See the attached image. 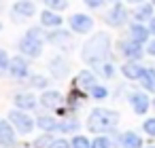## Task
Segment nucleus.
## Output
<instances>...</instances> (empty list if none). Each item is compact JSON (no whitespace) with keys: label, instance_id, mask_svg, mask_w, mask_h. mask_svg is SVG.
Segmentation results:
<instances>
[{"label":"nucleus","instance_id":"1","mask_svg":"<svg viewBox=\"0 0 155 148\" xmlns=\"http://www.w3.org/2000/svg\"><path fill=\"white\" fill-rule=\"evenodd\" d=\"M110 53V36L106 32L96 34L85 47H83V59L91 66H100L104 64V59Z\"/></svg>","mask_w":155,"mask_h":148},{"label":"nucleus","instance_id":"2","mask_svg":"<svg viewBox=\"0 0 155 148\" xmlns=\"http://www.w3.org/2000/svg\"><path fill=\"white\" fill-rule=\"evenodd\" d=\"M117 121H119V114L117 112L106 110V108H96L91 112L87 125H89L91 131H108V129H113L117 125Z\"/></svg>","mask_w":155,"mask_h":148},{"label":"nucleus","instance_id":"3","mask_svg":"<svg viewBox=\"0 0 155 148\" xmlns=\"http://www.w3.org/2000/svg\"><path fill=\"white\" fill-rule=\"evenodd\" d=\"M19 49L26 53V55H30V57H38L41 55V49H43V36H41V30H30L28 34H26V38L21 40V45H19Z\"/></svg>","mask_w":155,"mask_h":148},{"label":"nucleus","instance_id":"4","mask_svg":"<svg viewBox=\"0 0 155 148\" xmlns=\"http://www.w3.org/2000/svg\"><path fill=\"white\" fill-rule=\"evenodd\" d=\"M70 28L74 30V32H89L91 28H94V21H91V17H87V15H83V13H77V15H72L70 17Z\"/></svg>","mask_w":155,"mask_h":148},{"label":"nucleus","instance_id":"5","mask_svg":"<svg viewBox=\"0 0 155 148\" xmlns=\"http://www.w3.org/2000/svg\"><path fill=\"white\" fill-rule=\"evenodd\" d=\"M11 121H13V125H15L21 133H30L32 127H34L32 118H30L28 114H24V112H11Z\"/></svg>","mask_w":155,"mask_h":148},{"label":"nucleus","instance_id":"6","mask_svg":"<svg viewBox=\"0 0 155 148\" xmlns=\"http://www.w3.org/2000/svg\"><path fill=\"white\" fill-rule=\"evenodd\" d=\"M125 19H127V11H125V7L119 5V2H115V7H113V11L108 13L106 21H108L110 26H123Z\"/></svg>","mask_w":155,"mask_h":148},{"label":"nucleus","instance_id":"7","mask_svg":"<svg viewBox=\"0 0 155 148\" xmlns=\"http://www.w3.org/2000/svg\"><path fill=\"white\" fill-rule=\"evenodd\" d=\"M130 102H132L136 114H144V112L149 110V97H147L144 93H132V95H130Z\"/></svg>","mask_w":155,"mask_h":148},{"label":"nucleus","instance_id":"8","mask_svg":"<svg viewBox=\"0 0 155 148\" xmlns=\"http://www.w3.org/2000/svg\"><path fill=\"white\" fill-rule=\"evenodd\" d=\"M9 70L13 72V76L24 78V76L28 74V61H26L24 57H13V61H11V68H9Z\"/></svg>","mask_w":155,"mask_h":148},{"label":"nucleus","instance_id":"9","mask_svg":"<svg viewBox=\"0 0 155 148\" xmlns=\"http://www.w3.org/2000/svg\"><path fill=\"white\" fill-rule=\"evenodd\" d=\"M142 43H136V40H132V43H123V53L130 57V59H140L142 57V47H140Z\"/></svg>","mask_w":155,"mask_h":148},{"label":"nucleus","instance_id":"10","mask_svg":"<svg viewBox=\"0 0 155 148\" xmlns=\"http://www.w3.org/2000/svg\"><path fill=\"white\" fill-rule=\"evenodd\" d=\"M142 70H144V68L138 66L136 61H127V64L121 68L123 76H125V78H132V80H134V78H140V76H142Z\"/></svg>","mask_w":155,"mask_h":148},{"label":"nucleus","instance_id":"11","mask_svg":"<svg viewBox=\"0 0 155 148\" xmlns=\"http://www.w3.org/2000/svg\"><path fill=\"white\" fill-rule=\"evenodd\" d=\"M13 13L15 15H21V17H30L34 13V5L30 0H19V2L13 5Z\"/></svg>","mask_w":155,"mask_h":148},{"label":"nucleus","instance_id":"12","mask_svg":"<svg viewBox=\"0 0 155 148\" xmlns=\"http://www.w3.org/2000/svg\"><path fill=\"white\" fill-rule=\"evenodd\" d=\"M149 28H144V26H140V24H134L132 28H130V36H132V40H136V43H144L147 38H149Z\"/></svg>","mask_w":155,"mask_h":148},{"label":"nucleus","instance_id":"13","mask_svg":"<svg viewBox=\"0 0 155 148\" xmlns=\"http://www.w3.org/2000/svg\"><path fill=\"white\" fill-rule=\"evenodd\" d=\"M49 70H51V74H53V76H58V78H64V76H66V72H68V68H66V61H64L62 57H55V59H51V66H49Z\"/></svg>","mask_w":155,"mask_h":148},{"label":"nucleus","instance_id":"14","mask_svg":"<svg viewBox=\"0 0 155 148\" xmlns=\"http://www.w3.org/2000/svg\"><path fill=\"white\" fill-rule=\"evenodd\" d=\"M41 99H43V106L45 108H55V106L62 104V95L58 91H47V93H43Z\"/></svg>","mask_w":155,"mask_h":148},{"label":"nucleus","instance_id":"15","mask_svg":"<svg viewBox=\"0 0 155 148\" xmlns=\"http://www.w3.org/2000/svg\"><path fill=\"white\" fill-rule=\"evenodd\" d=\"M140 80H142V87L147 91H155V70L153 68H144Z\"/></svg>","mask_w":155,"mask_h":148},{"label":"nucleus","instance_id":"16","mask_svg":"<svg viewBox=\"0 0 155 148\" xmlns=\"http://www.w3.org/2000/svg\"><path fill=\"white\" fill-rule=\"evenodd\" d=\"M121 144H123V148H142V140H140L136 133H132V131L123 133Z\"/></svg>","mask_w":155,"mask_h":148},{"label":"nucleus","instance_id":"17","mask_svg":"<svg viewBox=\"0 0 155 148\" xmlns=\"http://www.w3.org/2000/svg\"><path fill=\"white\" fill-rule=\"evenodd\" d=\"M13 140H15V135H13L11 125L9 123H0V144L9 146V144H13Z\"/></svg>","mask_w":155,"mask_h":148},{"label":"nucleus","instance_id":"18","mask_svg":"<svg viewBox=\"0 0 155 148\" xmlns=\"http://www.w3.org/2000/svg\"><path fill=\"white\" fill-rule=\"evenodd\" d=\"M77 83H79V87H83V89H91V87L96 85V76H94L91 72H81V74L77 76Z\"/></svg>","mask_w":155,"mask_h":148},{"label":"nucleus","instance_id":"19","mask_svg":"<svg viewBox=\"0 0 155 148\" xmlns=\"http://www.w3.org/2000/svg\"><path fill=\"white\" fill-rule=\"evenodd\" d=\"M15 104L19 106V108H26V110H30V108H34V97L32 95H26V93H19V95H15Z\"/></svg>","mask_w":155,"mask_h":148},{"label":"nucleus","instance_id":"20","mask_svg":"<svg viewBox=\"0 0 155 148\" xmlns=\"http://www.w3.org/2000/svg\"><path fill=\"white\" fill-rule=\"evenodd\" d=\"M41 21H43V26H60L62 24V17L55 15V13H51V11H45L41 15Z\"/></svg>","mask_w":155,"mask_h":148},{"label":"nucleus","instance_id":"21","mask_svg":"<svg viewBox=\"0 0 155 148\" xmlns=\"http://www.w3.org/2000/svg\"><path fill=\"white\" fill-rule=\"evenodd\" d=\"M151 15H153V7L151 5H142L136 13H134V17H136V21H144V19H151Z\"/></svg>","mask_w":155,"mask_h":148},{"label":"nucleus","instance_id":"22","mask_svg":"<svg viewBox=\"0 0 155 148\" xmlns=\"http://www.w3.org/2000/svg\"><path fill=\"white\" fill-rule=\"evenodd\" d=\"M38 125H41V129H45V131L55 129V121H53L51 116H41V118H38Z\"/></svg>","mask_w":155,"mask_h":148},{"label":"nucleus","instance_id":"23","mask_svg":"<svg viewBox=\"0 0 155 148\" xmlns=\"http://www.w3.org/2000/svg\"><path fill=\"white\" fill-rule=\"evenodd\" d=\"M49 40L51 43H66V45H70V38H68V34H64V32H58V34H49Z\"/></svg>","mask_w":155,"mask_h":148},{"label":"nucleus","instance_id":"24","mask_svg":"<svg viewBox=\"0 0 155 148\" xmlns=\"http://www.w3.org/2000/svg\"><path fill=\"white\" fill-rule=\"evenodd\" d=\"M9 68H11V61H9L7 51H0V74H2V72H7Z\"/></svg>","mask_w":155,"mask_h":148},{"label":"nucleus","instance_id":"25","mask_svg":"<svg viewBox=\"0 0 155 148\" xmlns=\"http://www.w3.org/2000/svg\"><path fill=\"white\" fill-rule=\"evenodd\" d=\"M51 144H53L51 135H43V137L36 140V148H51Z\"/></svg>","mask_w":155,"mask_h":148},{"label":"nucleus","instance_id":"26","mask_svg":"<svg viewBox=\"0 0 155 148\" xmlns=\"http://www.w3.org/2000/svg\"><path fill=\"white\" fill-rule=\"evenodd\" d=\"M72 148H89V142H87V137H83V135H77V137L72 140Z\"/></svg>","mask_w":155,"mask_h":148},{"label":"nucleus","instance_id":"27","mask_svg":"<svg viewBox=\"0 0 155 148\" xmlns=\"http://www.w3.org/2000/svg\"><path fill=\"white\" fill-rule=\"evenodd\" d=\"M45 5L51 9H66V0H45Z\"/></svg>","mask_w":155,"mask_h":148},{"label":"nucleus","instance_id":"28","mask_svg":"<svg viewBox=\"0 0 155 148\" xmlns=\"http://www.w3.org/2000/svg\"><path fill=\"white\" fill-rule=\"evenodd\" d=\"M108 146H110V142L106 137H96L94 144H91V148H108Z\"/></svg>","mask_w":155,"mask_h":148},{"label":"nucleus","instance_id":"29","mask_svg":"<svg viewBox=\"0 0 155 148\" xmlns=\"http://www.w3.org/2000/svg\"><path fill=\"white\" fill-rule=\"evenodd\" d=\"M142 127H144V131H147L149 135H155V118H147Z\"/></svg>","mask_w":155,"mask_h":148},{"label":"nucleus","instance_id":"30","mask_svg":"<svg viewBox=\"0 0 155 148\" xmlns=\"http://www.w3.org/2000/svg\"><path fill=\"white\" fill-rule=\"evenodd\" d=\"M91 95H94V97H106V89L94 85V87H91Z\"/></svg>","mask_w":155,"mask_h":148},{"label":"nucleus","instance_id":"31","mask_svg":"<svg viewBox=\"0 0 155 148\" xmlns=\"http://www.w3.org/2000/svg\"><path fill=\"white\" fill-rule=\"evenodd\" d=\"M98 68L102 70V74H104V76H110V74H113V68H110V64H100Z\"/></svg>","mask_w":155,"mask_h":148},{"label":"nucleus","instance_id":"32","mask_svg":"<svg viewBox=\"0 0 155 148\" xmlns=\"http://www.w3.org/2000/svg\"><path fill=\"white\" fill-rule=\"evenodd\" d=\"M30 80H32V85H34V87H45V83H47L43 76H32Z\"/></svg>","mask_w":155,"mask_h":148},{"label":"nucleus","instance_id":"33","mask_svg":"<svg viewBox=\"0 0 155 148\" xmlns=\"http://www.w3.org/2000/svg\"><path fill=\"white\" fill-rule=\"evenodd\" d=\"M85 5H87V7H91V9H98V7H102V5H104V0H85Z\"/></svg>","mask_w":155,"mask_h":148},{"label":"nucleus","instance_id":"34","mask_svg":"<svg viewBox=\"0 0 155 148\" xmlns=\"http://www.w3.org/2000/svg\"><path fill=\"white\" fill-rule=\"evenodd\" d=\"M51 148H68V142H66V140H55V142L51 144Z\"/></svg>","mask_w":155,"mask_h":148},{"label":"nucleus","instance_id":"35","mask_svg":"<svg viewBox=\"0 0 155 148\" xmlns=\"http://www.w3.org/2000/svg\"><path fill=\"white\" fill-rule=\"evenodd\" d=\"M60 129H62V131H70V129H77V123H64V125H60Z\"/></svg>","mask_w":155,"mask_h":148},{"label":"nucleus","instance_id":"36","mask_svg":"<svg viewBox=\"0 0 155 148\" xmlns=\"http://www.w3.org/2000/svg\"><path fill=\"white\" fill-rule=\"evenodd\" d=\"M149 32H151V34H155V17H151V19H149Z\"/></svg>","mask_w":155,"mask_h":148},{"label":"nucleus","instance_id":"37","mask_svg":"<svg viewBox=\"0 0 155 148\" xmlns=\"http://www.w3.org/2000/svg\"><path fill=\"white\" fill-rule=\"evenodd\" d=\"M149 53H151V55H155V40H153V43H149Z\"/></svg>","mask_w":155,"mask_h":148},{"label":"nucleus","instance_id":"38","mask_svg":"<svg viewBox=\"0 0 155 148\" xmlns=\"http://www.w3.org/2000/svg\"><path fill=\"white\" fill-rule=\"evenodd\" d=\"M130 2H142V0H130Z\"/></svg>","mask_w":155,"mask_h":148},{"label":"nucleus","instance_id":"39","mask_svg":"<svg viewBox=\"0 0 155 148\" xmlns=\"http://www.w3.org/2000/svg\"><path fill=\"white\" fill-rule=\"evenodd\" d=\"M113 2H119V0H113Z\"/></svg>","mask_w":155,"mask_h":148},{"label":"nucleus","instance_id":"40","mask_svg":"<svg viewBox=\"0 0 155 148\" xmlns=\"http://www.w3.org/2000/svg\"><path fill=\"white\" fill-rule=\"evenodd\" d=\"M153 106H155V99H153Z\"/></svg>","mask_w":155,"mask_h":148},{"label":"nucleus","instance_id":"41","mask_svg":"<svg viewBox=\"0 0 155 148\" xmlns=\"http://www.w3.org/2000/svg\"><path fill=\"white\" fill-rule=\"evenodd\" d=\"M153 5H155V0H153Z\"/></svg>","mask_w":155,"mask_h":148},{"label":"nucleus","instance_id":"42","mask_svg":"<svg viewBox=\"0 0 155 148\" xmlns=\"http://www.w3.org/2000/svg\"><path fill=\"white\" fill-rule=\"evenodd\" d=\"M151 148H155V146H151Z\"/></svg>","mask_w":155,"mask_h":148},{"label":"nucleus","instance_id":"43","mask_svg":"<svg viewBox=\"0 0 155 148\" xmlns=\"http://www.w3.org/2000/svg\"><path fill=\"white\" fill-rule=\"evenodd\" d=\"M0 28H2V26H0Z\"/></svg>","mask_w":155,"mask_h":148}]
</instances>
